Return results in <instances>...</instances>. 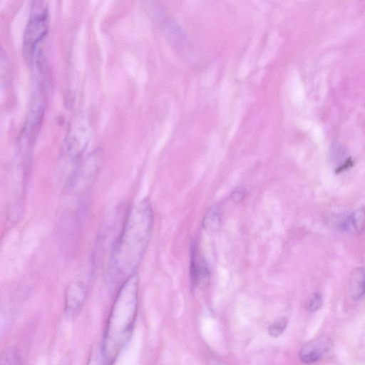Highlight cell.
I'll use <instances>...</instances> for the list:
<instances>
[{
  "label": "cell",
  "mask_w": 365,
  "mask_h": 365,
  "mask_svg": "<svg viewBox=\"0 0 365 365\" xmlns=\"http://www.w3.org/2000/svg\"><path fill=\"white\" fill-rule=\"evenodd\" d=\"M153 225L150 202L144 199L128 210L110 254L111 272L124 280L135 274L148 245Z\"/></svg>",
  "instance_id": "obj_1"
},
{
  "label": "cell",
  "mask_w": 365,
  "mask_h": 365,
  "mask_svg": "<svg viewBox=\"0 0 365 365\" xmlns=\"http://www.w3.org/2000/svg\"><path fill=\"white\" fill-rule=\"evenodd\" d=\"M138 299V278L134 274L124 280L111 307L101 350L106 364H112L128 341L134 327Z\"/></svg>",
  "instance_id": "obj_2"
},
{
  "label": "cell",
  "mask_w": 365,
  "mask_h": 365,
  "mask_svg": "<svg viewBox=\"0 0 365 365\" xmlns=\"http://www.w3.org/2000/svg\"><path fill=\"white\" fill-rule=\"evenodd\" d=\"M43 2L35 1L24 36L23 52L25 58L33 59L38 43L43 40L48 29V12Z\"/></svg>",
  "instance_id": "obj_3"
},
{
  "label": "cell",
  "mask_w": 365,
  "mask_h": 365,
  "mask_svg": "<svg viewBox=\"0 0 365 365\" xmlns=\"http://www.w3.org/2000/svg\"><path fill=\"white\" fill-rule=\"evenodd\" d=\"M96 157L91 156L73 170L68 180V190L81 193L91 185L98 169V159Z\"/></svg>",
  "instance_id": "obj_4"
},
{
  "label": "cell",
  "mask_w": 365,
  "mask_h": 365,
  "mask_svg": "<svg viewBox=\"0 0 365 365\" xmlns=\"http://www.w3.org/2000/svg\"><path fill=\"white\" fill-rule=\"evenodd\" d=\"M88 140L87 125L82 122L73 125L68 135L65 154L71 160H78L83 153Z\"/></svg>",
  "instance_id": "obj_5"
},
{
  "label": "cell",
  "mask_w": 365,
  "mask_h": 365,
  "mask_svg": "<svg viewBox=\"0 0 365 365\" xmlns=\"http://www.w3.org/2000/svg\"><path fill=\"white\" fill-rule=\"evenodd\" d=\"M163 28L169 41L177 51L184 57L191 58L192 55L191 43L178 22L167 17L163 20Z\"/></svg>",
  "instance_id": "obj_6"
},
{
  "label": "cell",
  "mask_w": 365,
  "mask_h": 365,
  "mask_svg": "<svg viewBox=\"0 0 365 365\" xmlns=\"http://www.w3.org/2000/svg\"><path fill=\"white\" fill-rule=\"evenodd\" d=\"M86 286L81 281L71 283L65 292L64 308L68 317L73 318L80 312L86 296Z\"/></svg>",
  "instance_id": "obj_7"
},
{
  "label": "cell",
  "mask_w": 365,
  "mask_h": 365,
  "mask_svg": "<svg viewBox=\"0 0 365 365\" xmlns=\"http://www.w3.org/2000/svg\"><path fill=\"white\" fill-rule=\"evenodd\" d=\"M329 341L324 337H318L303 345L299 351V358L304 364H313L319 361L329 348Z\"/></svg>",
  "instance_id": "obj_8"
},
{
  "label": "cell",
  "mask_w": 365,
  "mask_h": 365,
  "mask_svg": "<svg viewBox=\"0 0 365 365\" xmlns=\"http://www.w3.org/2000/svg\"><path fill=\"white\" fill-rule=\"evenodd\" d=\"M349 293L354 300H359L365 295V269L356 267L349 277Z\"/></svg>",
  "instance_id": "obj_9"
},
{
  "label": "cell",
  "mask_w": 365,
  "mask_h": 365,
  "mask_svg": "<svg viewBox=\"0 0 365 365\" xmlns=\"http://www.w3.org/2000/svg\"><path fill=\"white\" fill-rule=\"evenodd\" d=\"M190 275L192 282L197 285L205 283L209 276L206 264L202 261L197 260L195 250L192 252Z\"/></svg>",
  "instance_id": "obj_10"
},
{
  "label": "cell",
  "mask_w": 365,
  "mask_h": 365,
  "mask_svg": "<svg viewBox=\"0 0 365 365\" xmlns=\"http://www.w3.org/2000/svg\"><path fill=\"white\" fill-rule=\"evenodd\" d=\"M348 225L357 233L365 230V207L355 210L349 217Z\"/></svg>",
  "instance_id": "obj_11"
},
{
  "label": "cell",
  "mask_w": 365,
  "mask_h": 365,
  "mask_svg": "<svg viewBox=\"0 0 365 365\" xmlns=\"http://www.w3.org/2000/svg\"><path fill=\"white\" fill-rule=\"evenodd\" d=\"M220 220L218 207L212 206L210 207L203 219L202 225L207 232H213L218 227Z\"/></svg>",
  "instance_id": "obj_12"
},
{
  "label": "cell",
  "mask_w": 365,
  "mask_h": 365,
  "mask_svg": "<svg viewBox=\"0 0 365 365\" xmlns=\"http://www.w3.org/2000/svg\"><path fill=\"white\" fill-rule=\"evenodd\" d=\"M287 324L288 319L286 317H279L270 324L268 332L270 336L278 337L284 332Z\"/></svg>",
  "instance_id": "obj_13"
},
{
  "label": "cell",
  "mask_w": 365,
  "mask_h": 365,
  "mask_svg": "<svg viewBox=\"0 0 365 365\" xmlns=\"http://www.w3.org/2000/svg\"><path fill=\"white\" fill-rule=\"evenodd\" d=\"M322 304V297L319 293L310 294L307 300L306 307L309 312L318 310Z\"/></svg>",
  "instance_id": "obj_14"
},
{
  "label": "cell",
  "mask_w": 365,
  "mask_h": 365,
  "mask_svg": "<svg viewBox=\"0 0 365 365\" xmlns=\"http://www.w3.org/2000/svg\"><path fill=\"white\" fill-rule=\"evenodd\" d=\"M19 358L16 350L10 348L5 351L1 359V365H18Z\"/></svg>",
  "instance_id": "obj_15"
},
{
  "label": "cell",
  "mask_w": 365,
  "mask_h": 365,
  "mask_svg": "<svg viewBox=\"0 0 365 365\" xmlns=\"http://www.w3.org/2000/svg\"><path fill=\"white\" fill-rule=\"evenodd\" d=\"M106 364L102 353L101 347L94 348L91 354L87 365H105Z\"/></svg>",
  "instance_id": "obj_16"
},
{
  "label": "cell",
  "mask_w": 365,
  "mask_h": 365,
  "mask_svg": "<svg viewBox=\"0 0 365 365\" xmlns=\"http://www.w3.org/2000/svg\"><path fill=\"white\" fill-rule=\"evenodd\" d=\"M245 196V189L242 187H237L236 190H235L232 192V193L231 195V198L234 202L238 203V202H240L243 200Z\"/></svg>",
  "instance_id": "obj_17"
}]
</instances>
